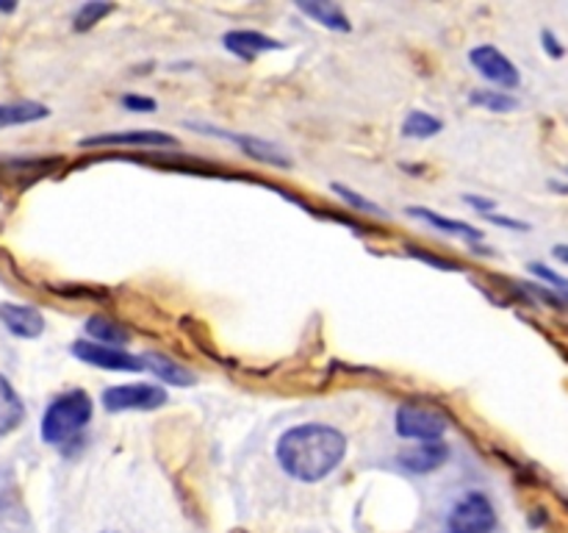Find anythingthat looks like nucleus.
I'll use <instances>...</instances> for the list:
<instances>
[{
	"mask_svg": "<svg viewBox=\"0 0 568 533\" xmlns=\"http://www.w3.org/2000/svg\"><path fill=\"white\" fill-rule=\"evenodd\" d=\"M408 214H410V217H416V220H425L427 225L438 228V231L453 233V237L471 239V242H480V239H483V231H480V228L469 225V222H458V220H453V217L436 214V211H430V209H416V205H410Z\"/></svg>",
	"mask_w": 568,
	"mask_h": 533,
	"instance_id": "obj_14",
	"label": "nucleus"
},
{
	"mask_svg": "<svg viewBox=\"0 0 568 533\" xmlns=\"http://www.w3.org/2000/svg\"><path fill=\"white\" fill-rule=\"evenodd\" d=\"M142 361H144V370H150L155 378H161L164 383H172V386H192V381H194L192 372L183 370L181 364L170 361L166 355L148 353Z\"/></svg>",
	"mask_w": 568,
	"mask_h": 533,
	"instance_id": "obj_15",
	"label": "nucleus"
},
{
	"mask_svg": "<svg viewBox=\"0 0 568 533\" xmlns=\"http://www.w3.org/2000/svg\"><path fill=\"white\" fill-rule=\"evenodd\" d=\"M297 9L303 11V14L314 17L320 26L331 28V31H349V28H353L349 26L347 14L333 3H297Z\"/></svg>",
	"mask_w": 568,
	"mask_h": 533,
	"instance_id": "obj_19",
	"label": "nucleus"
},
{
	"mask_svg": "<svg viewBox=\"0 0 568 533\" xmlns=\"http://www.w3.org/2000/svg\"><path fill=\"white\" fill-rule=\"evenodd\" d=\"M277 464L294 481L316 483L331 475L347 455V436L327 422L294 425L277 439Z\"/></svg>",
	"mask_w": 568,
	"mask_h": 533,
	"instance_id": "obj_1",
	"label": "nucleus"
},
{
	"mask_svg": "<svg viewBox=\"0 0 568 533\" xmlns=\"http://www.w3.org/2000/svg\"><path fill=\"white\" fill-rule=\"evenodd\" d=\"M444 128V122L438 117L427 114V111H410L403 122V133L408 139H430L436 137Z\"/></svg>",
	"mask_w": 568,
	"mask_h": 533,
	"instance_id": "obj_20",
	"label": "nucleus"
},
{
	"mask_svg": "<svg viewBox=\"0 0 568 533\" xmlns=\"http://www.w3.org/2000/svg\"><path fill=\"white\" fill-rule=\"evenodd\" d=\"M530 270L536 272V275L541 278V281L552 283L555 292H558V298H560V303H568V281H566L564 275H558V272H552V270H549V266H544V264H530Z\"/></svg>",
	"mask_w": 568,
	"mask_h": 533,
	"instance_id": "obj_23",
	"label": "nucleus"
},
{
	"mask_svg": "<svg viewBox=\"0 0 568 533\" xmlns=\"http://www.w3.org/2000/svg\"><path fill=\"white\" fill-rule=\"evenodd\" d=\"M81 144L83 148H100V144H175V139L161 131H116L81 139Z\"/></svg>",
	"mask_w": 568,
	"mask_h": 533,
	"instance_id": "obj_12",
	"label": "nucleus"
},
{
	"mask_svg": "<svg viewBox=\"0 0 568 533\" xmlns=\"http://www.w3.org/2000/svg\"><path fill=\"white\" fill-rule=\"evenodd\" d=\"M92 398H89L83 389H72V392L59 394L53 403L44 409L42 425H39V433H42L44 444H55V447H64L70 444L83 428L92 420Z\"/></svg>",
	"mask_w": 568,
	"mask_h": 533,
	"instance_id": "obj_2",
	"label": "nucleus"
},
{
	"mask_svg": "<svg viewBox=\"0 0 568 533\" xmlns=\"http://www.w3.org/2000/svg\"><path fill=\"white\" fill-rule=\"evenodd\" d=\"M394 425H397L399 436L416 439V442H433V439H442L444 431H447V420L438 411L416 403L399 405Z\"/></svg>",
	"mask_w": 568,
	"mask_h": 533,
	"instance_id": "obj_5",
	"label": "nucleus"
},
{
	"mask_svg": "<svg viewBox=\"0 0 568 533\" xmlns=\"http://www.w3.org/2000/svg\"><path fill=\"white\" fill-rule=\"evenodd\" d=\"M466 203L475 205L477 211H483V214H491L494 205H497V200H488V198H475V194H466Z\"/></svg>",
	"mask_w": 568,
	"mask_h": 533,
	"instance_id": "obj_26",
	"label": "nucleus"
},
{
	"mask_svg": "<svg viewBox=\"0 0 568 533\" xmlns=\"http://www.w3.org/2000/svg\"><path fill=\"white\" fill-rule=\"evenodd\" d=\"M0 322L20 339H37L44 331V316L33 305L0 303Z\"/></svg>",
	"mask_w": 568,
	"mask_h": 533,
	"instance_id": "obj_9",
	"label": "nucleus"
},
{
	"mask_svg": "<svg viewBox=\"0 0 568 533\" xmlns=\"http://www.w3.org/2000/svg\"><path fill=\"white\" fill-rule=\"evenodd\" d=\"M447 459L449 444L442 442V439H433V442H419L405 447L399 453V466H405L408 472H416V475H427V472H436Z\"/></svg>",
	"mask_w": 568,
	"mask_h": 533,
	"instance_id": "obj_8",
	"label": "nucleus"
},
{
	"mask_svg": "<svg viewBox=\"0 0 568 533\" xmlns=\"http://www.w3.org/2000/svg\"><path fill=\"white\" fill-rule=\"evenodd\" d=\"M497 527V511L483 492H469L449 511V533H491Z\"/></svg>",
	"mask_w": 568,
	"mask_h": 533,
	"instance_id": "obj_3",
	"label": "nucleus"
},
{
	"mask_svg": "<svg viewBox=\"0 0 568 533\" xmlns=\"http://www.w3.org/2000/svg\"><path fill=\"white\" fill-rule=\"evenodd\" d=\"M87 336L89 342L105 344V348H120V344L128 342L131 333H128L122 325H116L114 320H109V316L94 314L87 320Z\"/></svg>",
	"mask_w": 568,
	"mask_h": 533,
	"instance_id": "obj_16",
	"label": "nucleus"
},
{
	"mask_svg": "<svg viewBox=\"0 0 568 533\" xmlns=\"http://www.w3.org/2000/svg\"><path fill=\"white\" fill-rule=\"evenodd\" d=\"M541 39H544V50H547V53L552 56V59H560V56H564V48H560V42H558V39H555L552 31H544Z\"/></svg>",
	"mask_w": 568,
	"mask_h": 533,
	"instance_id": "obj_25",
	"label": "nucleus"
},
{
	"mask_svg": "<svg viewBox=\"0 0 568 533\" xmlns=\"http://www.w3.org/2000/svg\"><path fill=\"white\" fill-rule=\"evenodd\" d=\"M166 403V389L155 383H120L103 392L105 411H153Z\"/></svg>",
	"mask_w": 568,
	"mask_h": 533,
	"instance_id": "obj_4",
	"label": "nucleus"
},
{
	"mask_svg": "<svg viewBox=\"0 0 568 533\" xmlns=\"http://www.w3.org/2000/svg\"><path fill=\"white\" fill-rule=\"evenodd\" d=\"M333 192L338 194V198H344L347 200L349 205H355V209L358 211H364V214H375V217H386V211L381 209V205L377 203H372V200H366L364 194H358V192H353V189H347V187H342V183H336V187H333Z\"/></svg>",
	"mask_w": 568,
	"mask_h": 533,
	"instance_id": "obj_21",
	"label": "nucleus"
},
{
	"mask_svg": "<svg viewBox=\"0 0 568 533\" xmlns=\"http://www.w3.org/2000/svg\"><path fill=\"white\" fill-rule=\"evenodd\" d=\"M222 44H225L231 53H236L239 59H255L258 53H270V50H281L283 44L277 39L266 37V33L258 31H227L222 37Z\"/></svg>",
	"mask_w": 568,
	"mask_h": 533,
	"instance_id": "obj_10",
	"label": "nucleus"
},
{
	"mask_svg": "<svg viewBox=\"0 0 568 533\" xmlns=\"http://www.w3.org/2000/svg\"><path fill=\"white\" fill-rule=\"evenodd\" d=\"M48 114V105L31 103V100H22V103H0V128L26 125V122L44 120Z\"/></svg>",
	"mask_w": 568,
	"mask_h": 533,
	"instance_id": "obj_17",
	"label": "nucleus"
},
{
	"mask_svg": "<svg viewBox=\"0 0 568 533\" xmlns=\"http://www.w3.org/2000/svg\"><path fill=\"white\" fill-rule=\"evenodd\" d=\"M72 355L87 364L100 366V370H111V372H142L144 361L142 355H133L122 348H105V344L89 342V339H78L72 342Z\"/></svg>",
	"mask_w": 568,
	"mask_h": 533,
	"instance_id": "obj_7",
	"label": "nucleus"
},
{
	"mask_svg": "<svg viewBox=\"0 0 568 533\" xmlns=\"http://www.w3.org/2000/svg\"><path fill=\"white\" fill-rule=\"evenodd\" d=\"M105 533H120V531H105Z\"/></svg>",
	"mask_w": 568,
	"mask_h": 533,
	"instance_id": "obj_28",
	"label": "nucleus"
},
{
	"mask_svg": "<svg viewBox=\"0 0 568 533\" xmlns=\"http://www.w3.org/2000/svg\"><path fill=\"white\" fill-rule=\"evenodd\" d=\"M22 420H26V405H22L20 394L11 386L9 378L0 375V436H9L11 431H17Z\"/></svg>",
	"mask_w": 568,
	"mask_h": 533,
	"instance_id": "obj_13",
	"label": "nucleus"
},
{
	"mask_svg": "<svg viewBox=\"0 0 568 533\" xmlns=\"http://www.w3.org/2000/svg\"><path fill=\"white\" fill-rule=\"evenodd\" d=\"M555 255H558L560 261H566V264H568V244H558V248H555Z\"/></svg>",
	"mask_w": 568,
	"mask_h": 533,
	"instance_id": "obj_27",
	"label": "nucleus"
},
{
	"mask_svg": "<svg viewBox=\"0 0 568 533\" xmlns=\"http://www.w3.org/2000/svg\"><path fill=\"white\" fill-rule=\"evenodd\" d=\"M471 105H480V109L494 111V114H508V111L519 109V100L510 92H503V89H475L469 94Z\"/></svg>",
	"mask_w": 568,
	"mask_h": 533,
	"instance_id": "obj_18",
	"label": "nucleus"
},
{
	"mask_svg": "<svg viewBox=\"0 0 568 533\" xmlns=\"http://www.w3.org/2000/svg\"><path fill=\"white\" fill-rule=\"evenodd\" d=\"M447 533H449V531H447Z\"/></svg>",
	"mask_w": 568,
	"mask_h": 533,
	"instance_id": "obj_29",
	"label": "nucleus"
},
{
	"mask_svg": "<svg viewBox=\"0 0 568 533\" xmlns=\"http://www.w3.org/2000/svg\"><path fill=\"white\" fill-rule=\"evenodd\" d=\"M122 105H125L128 111H139V114H144V111H155V100L153 98H144V94H125L122 98Z\"/></svg>",
	"mask_w": 568,
	"mask_h": 533,
	"instance_id": "obj_24",
	"label": "nucleus"
},
{
	"mask_svg": "<svg viewBox=\"0 0 568 533\" xmlns=\"http://www.w3.org/2000/svg\"><path fill=\"white\" fill-rule=\"evenodd\" d=\"M205 131L216 133V137L231 139V142H233V144H239V148H242L244 153L250 155V159L264 161V164H272V167H288V159H286V155H283L281 150L275 148V144L266 142V139H258V137H231V133L216 131V128H205Z\"/></svg>",
	"mask_w": 568,
	"mask_h": 533,
	"instance_id": "obj_11",
	"label": "nucleus"
},
{
	"mask_svg": "<svg viewBox=\"0 0 568 533\" xmlns=\"http://www.w3.org/2000/svg\"><path fill=\"white\" fill-rule=\"evenodd\" d=\"M105 14H111V6L105 3H83L75 14V28L83 31V28H92L94 22L103 20Z\"/></svg>",
	"mask_w": 568,
	"mask_h": 533,
	"instance_id": "obj_22",
	"label": "nucleus"
},
{
	"mask_svg": "<svg viewBox=\"0 0 568 533\" xmlns=\"http://www.w3.org/2000/svg\"><path fill=\"white\" fill-rule=\"evenodd\" d=\"M469 61H471V67H475V70L486 78V81L497 83L503 92L516 89L521 83L519 67H516L514 61L503 53V50L494 48V44H477V48H471Z\"/></svg>",
	"mask_w": 568,
	"mask_h": 533,
	"instance_id": "obj_6",
	"label": "nucleus"
}]
</instances>
